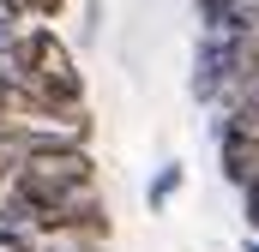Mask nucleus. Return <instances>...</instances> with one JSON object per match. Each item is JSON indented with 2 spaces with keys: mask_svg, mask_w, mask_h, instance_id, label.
Listing matches in <instances>:
<instances>
[{
  "mask_svg": "<svg viewBox=\"0 0 259 252\" xmlns=\"http://www.w3.org/2000/svg\"><path fill=\"white\" fill-rule=\"evenodd\" d=\"M193 96L205 108H223V36L205 30L199 36V54H193Z\"/></svg>",
  "mask_w": 259,
  "mask_h": 252,
  "instance_id": "f257e3e1",
  "label": "nucleus"
},
{
  "mask_svg": "<svg viewBox=\"0 0 259 252\" xmlns=\"http://www.w3.org/2000/svg\"><path fill=\"white\" fill-rule=\"evenodd\" d=\"M217 144H253V150H259V84H247L241 96H229V102H223Z\"/></svg>",
  "mask_w": 259,
  "mask_h": 252,
  "instance_id": "f03ea898",
  "label": "nucleus"
},
{
  "mask_svg": "<svg viewBox=\"0 0 259 252\" xmlns=\"http://www.w3.org/2000/svg\"><path fill=\"white\" fill-rule=\"evenodd\" d=\"M0 252H36V246L24 240V228H6V222H0Z\"/></svg>",
  "mask_w": 259,
  "mask_h": 252,
  "instance_id": "6e6552de",
  "label": "nucleus"
},
{
  "mask_svg": "<svg viewBox=\"0 0 259 252\" xmlns=\"http://www.w3.org/2000/svg\"><path fill=\"white\" fill-rule=\"evenodd\" d=\"M199 6V30H223V18L235 12V0H193Z\"/></svg>",
  "mask_w": 259,
  "mask_h": 252,
  "instance_id": "39448f33",
  "label": "nucleus"
},
{
  "mask_svg": "<svg viewBox=\"0 0 259 252\" xmlns=\"http://www.w3.org/2000/svg\"><path fill=\"white\" fill-rule=\"evenodd\" d=\"M36 252H109L103 240H84V234H42Z\"/></svg>",
  "mask_w": 259,
  "mask_h": 252,
  "instance_id": "20e7f679",
  "label": "nucleus"
},
{
  "mask_svg": "<svg viewBox=\"0 0 259 252\" xmlns=\"http://www.w3.org/2000/svg\"><path fill=\"white\" fill-rule=\"evenodd\" d=\"M18 6H24L30 18H61L66 12V0H18Z\"/></svg>",
  "mask_w": 259,
  "mask_h": 252,
  "instance_id": "0eeeda50",
  "label": "nucleus"
},
{
  "mask_svg": "<svg viewBox=\"0 0 259 252\" xmlns=\"http://www.w3.org/2000/svg\"><path fill=\"white\" fill-rule=\"evenodd\" d=\"M0 42H6V36H0Z\"/></svg>",
  "mask_w": 259,
  "mask_h": 252,
  "instance_id": "1a4fd4ad",
  "label": "nucleus"
},
{
  "mask_svg": "<svg viewBox=\"0 0 259 252\" xmlns=\"http://www.w3.org/2000/svg\"><path fill=\"white\" fill-rule=\"evenodd\" d=\"M241 216H247V234H259V180L241 186Z\"/></svg>",
  "mask_w": 259,
  "mask_h": 252,
  "instance_id": "423d86ee",
  "label": "nucleus"
},
{
  "mask_svg": "<svg viewBox=\"0 0 259 252\" xmlns=\"http://www.w3.org/2000/svg\"><path fill=\"white\" fill-rule=\"evenodd\" d=\"M181 186H187V168H181V162H163V168L151 174V186H145V204H151V210H169V198Z\"/></svg>",
  "mask_w": 259,
  "mask_h": 252,
  "instance_id": "7ed1b4c3",
  "label": "nucleus"
}]
</instances>
